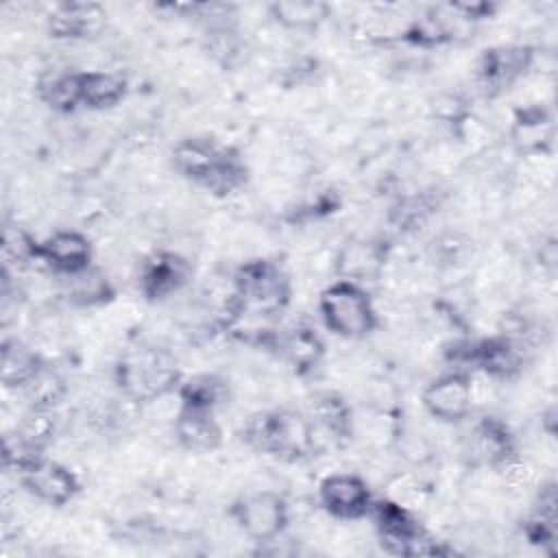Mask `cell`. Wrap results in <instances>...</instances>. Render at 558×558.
<instances>
[{
	"instance_id": "44dd1931",
	"label": "cell",
	"mask_w": 558,
	"mask_h": 558,
	"mask_svg": "<svg viewBox=\"0 0 558 558\" xmlns=\"http://www.w3.org/2000/svg\"><path fill=\"white\" fill-rule=\"evenodd\" d=\"M48 364L41 355L17 338H7L0 349V371L4 388L24 390Z\"/></svg>"
},
{
	"instance_id": "5bb4252c",
	"label": "cell",
	"mask_w": 558,
	"mask_h": 558,
	"mask_svg": "<svg viewBox=\"0 0 558 558\" xmlns=\"http://www.w3.org/2000/svg\"><path fill=\"white\" fill-rule=\"evenodd\" d=\"M192 264L174 251H155L140 264L137 288L148 301H163L181 292L192 279Z\"/></svg>"
},
{
	"instance_id": "e0dca14e",
	"label": "cell",
	"mask_w": 558,
	"mask_h": 558,
	"mask_svg": "<svg viewBox=\"0 0 558 558\" xmlns=\"http://www.w3.org/2000/svg\"><path fill=\"white\" fill-rule=\"evenodd\" d=\"M471 447L484 464H488L497 471H501L510 462L519 460L517 436L510 429V425L506 421H501L499 416H482L475 423Z\"/></svg>"
},
{
	"instance_id": "3957f363",
	"label": "cell",
	"mask_w": 558,
	"mask_h": 558,
	"mask_svg": "<svg viewBox=\"0 0 558 558\" xmlns=\"http://www.w3.org/2000/svg\"><path fill=\"white\" fill-rule=\"evenodd\" d=\"M290 299L292 281L272 259H248L233 272L229 307L235 318L270 320L286 312Z\"/></svg>"
},
{
	"instance_id": "4316f807",
	"label": "cell",
	"mask_w": 558,
	"mask_h": 558,
	"mask_svg": "<svg viewBox=\"0 0 558 558\" xmlns=\"http://www.w3.org/2000/svg\"><path fill=\"white\" fill-rule=\"evenodd\" d=\"M227 395H229L227 381L209 373H201L190 379H183L177 388L179 405L214 410V412L227 401Z\"/></svg>"
},
{
	"instance_id": "4dcf8cb0",
	"label": "cell",
	"mask_w": 558,
	"mask_h": 558,
	"mask_svg": "<svg viewBox=\"0 0 558 558\" xmlns=\"http://www.w3.org/2000/svg\"><path fill=\"white\" fill-rule=\"evenodd\" d=\"M24 392L28 395V399L33 401V408H54L63 392H65V386H63V379L52 373L48 366L24 388Z\"/></svg>"
},
{
	"instance_id": "9a60e30c",
	"label": "cell",
	"mask_w": 558,
	"mask_h": 558,
	"mask_svg": "<svg viewBox=\"0 0 558 558\" xmlns=\"http://www.w3.org/2000/svg\"><path fill=\"white\" fill-rule=\"evenodd\" d=\"M41 266L52 270L57 277H72L89 266L94 259V246L83 231L57 229L39 244Z\"/></svg>"
},
{
	"instance_id": "83f0119b",
	"label": "cell",
	"mask_w": 558,
	"mask_h": 558,
	"mask_svg": "<svg viewBox=\"0 0 558 558\" xmlns=\"http://www.w3.org/2000/svg\"><path fill=\"white\" fill-rule=\"evenodd\" d=\"M39 98L57 113H74L83 109L81 72H57L39 83Z\"/></svg>"
},
{
	"instance_id": "ffe728a7",
	"label": "cell",
	"mask_w": 558,
	"mask_h": 558,
	"mask_svg": "<svg viewBox=\"0 0 558 558\" xmlns=\"http://www.w3.org/2000/svg\"><path fill=\"white\" fill-rule=\"evenodd\" d=\"M554 118L541 105H527L514 111L510 140L521 155H541L549 150L554 142Z\"/></svg>"
},
{
	"instance_id": "30bf717a",
	"label": "cell",
	"mask_w": 558,
	"mask_h": 558,
	"mask_svg": "<svg viewBox=\"0 0 558 558\" xmlns=\"http://www.w3.org/2000/svg\"><path fill=\"white\" fill-rule=\"evenodd\" d=\"M534 48L527 44H501L482 50L475 61V81L486 96H497L514 85L534 63Z\"/></svg>"
},
{
	"instance_id": "6da1fadb",
	"label": "cell",
	"mask_w": 558,
	"mask_h": 558,
	"mask_svg": "<svg viewBox=\"0 0 558 558\" xmlns=\"http://www.w3.org/2000/svg\"><path fill=\"white\" fill-rule=\"evenodd\" d=\"M172 166L181 177L220 198L240 192L248 181L242 155L211 137L179 140L172 148Z\"/></svg>"
},
{
	"instance_id": "2e32d148",
	"label": "cell",
	"mask_w": 558,
	"mask_h": 558,
	"mask_svg": "<svg viewBox=\"0 0 558 558\" xmlns=\"http://www.w3.org/2000/svg\"><path fill=\"white\" fill-rule=\"evenodd\" d=\"M105 22H107L105 7L92 0L57 2L46 17L48 33L54 39H70V41L96 37L105 28Z\"/></svg>"
},
{
	"instance_id": "7c38bea8",
	"label": "cell",
	"mask_w": 558,
	"mask_h": 558,
	"mask_svg": "<svg viewBox=\"0 0 558 558\" xmlns=\"http://www.w3.org/2000/svg\"><path fill=\"white\" fill-rule=\"evenodd\" d=\"M388 242L377 235H355L349 238L333 257L336 279L353 281L366 286L377 281L388 262Z\"/></svg>"
},
{
	"instance_id": "cb8c5ba5",
	"label": "cell",
	"mask_w": 558,
	"mask_h": 558,
	"mask_svg": "<svg viewBox=\"0 0 558 558\" xmlns=\"http://www.w3.org/2000/svg\"><path fill=\"white\" fill-rule=\"evenodd\" d=\"M270 17L288 31H316L329 17V4L320 0H277L268 4Z\"/></svg>"
},
{
	"instance_id": "d4e9b609",
	"label": "cell",
	"mask_w": 558,
	"mask_h": 558,
	"mask_svg": "<svg viewBox=\"0 0 558 558\" xmlns=\"http://www.w3.org/2000/svg\"><path fill=\"white\" fill-rule=\"evenodd\" d=\"M556 484L547 482L538 488L534 508L523 525L530 543L541 547H554L556 543Z\"/></svg>"
},
{
	"instance_id": "f546056e",
	"label": "cell",
	"mask_w": 558,
	"mask_h": 558,
	"mask_svg": "<svg viewBox=\"0 0 558 558\" xmlns=\"http://www.w3.org/2000/svg\"><path fill=\"white\" fill-rule=\"evenodd\" d=\"M39 244H41V240H35L24 227L13 225V222L4 225V229H2L4 268L15 266L17 270H22V268L41 266Z\"/></svg>"
},
{
	"instance_id": "7402d4cb",
	"label": "cell",
	"mask_w": 558,
	"mask_h": 558,
	"mask_svg": "<svg viewBox=\"0 0 558 558\" xmlns=\"http://www.w3.org/2000/svg\"><path fill=\"white\" fill-rule=\"evenodd\" d=\"M307 416L316 429H323L333 440H347L355 432V416L349 401L338 392H318L310 401Z\"/></svg>"
},
{
	"instance_id": "7a4b0ae2",
	"label": "cell",
	"mask_w": 558,
	"mask_h": 558,
	"mask_svg": "<svg viewBox=\"0 0 558 558\" xmlns=\"http://www.w3.org/2000/svg\"><path fill=\"white\" fill-rule=\"evenodd\" d=\"M118 390L135 403H150L177 392L181 371L177 357L153 342H137L122 351L113 366Z\"/></svg>"
},
{
	"instance_id": "f1b7e54d",
	"label": "cell",
	"mask_w": 558,
	"mask_h": 558,
	"mask_svg": "<svg viewBox=\"0 0 558 558\" xmlns=\"http://www.w3.org/2000/svg\"><path fill=\"white\" fill-rule=\"evenodd\" d=\"M447 17L449 15H442L438 9H432V11L414 17L399 35L410 46H418V48L442 46L456 37Z\"/></svg>"
},
{
	"instance_id": "8fae6325",
	"label": "cell",
	"mask_w": 558,
	"mask_h": 558,
	"mask_svg": "<svg viewBox=\"0 0 558 558\" xmlns=\"http://www.w3.org/2000/svg\"><path fill=\"white\" fill-rule=\"evenodd\" d=\"M421 403L425 412L440 423L453 425L464 421L473 405L471 375L466 371L453 368L434 377L425 386L421 395Z\"/></svg>"
},
{
	"instance_id": "484cf974",
	"label": "cell",
	"mask_w": 558,
	"mask_h": 558,
	"mask_svg": "<svg viewBox=\"0 0 558 558\" xmlns=\"http://www.w3.org/2000/svg\"><path fill=\"white\" fill-rule=\"evenodd\" d=\"M65 279V299L76 307H96L113 299V286L107 275L94 266Z\"/></svg>"
},
{
	"instance_id": "603a6c76",
	"label": "cell",
	"mask_w": 558,
	"mask_h": 558,
	"mask_svg": "<svg viewBox=\"0 0 558 558\" xmlns=\"http://www.w3.org/2000/svg\"><path fill=\"white\" fill-rule=\"evenodd\" d=\"M129 94V81L118 72L107 70H83L81 72V96L83 109L105 111L120 105Z\"/></svg>"
},
{
	"instance_id": "277c9868",
	"label": "cell",
	"mask_w": 558,
	"mask_h": 558,
	"mask_svg": "<svg viewBox=\"0 0 558 558\" xmlns=\"http://www.w3.org/2000/svg\"><path fill=\"white\" fill-rule=\"evenodd\" d=\"M246 445L264 456L299 462L316 451V427L307 412L275 408L253 414L242 429Z\"/></svg>"
},
{
	"instance_id": "5b68a950",
	"label": "cell",
	"mask_w": 558,
	"mask_h": 558,
	"mask_svg": "<svg viewBox=\"0 0 558 558\" xmlns=\"http://www.w3.org/2000/svg\"><path fill=\"white\" fill-rule=\"evenodd\" d=\"M323 325L338 338L362 340L379 325L375 303L366 286L333 279L318 296Z\"/></svg>"
},
{
	"instance_id": "ba28073f",
	"label": "cell",
	"mask_w": 558,
	"mask_h": 558,
	"mask_svg": "<svg viewBox=\"0 0 558 558\" xmlns=\"http://www.w3.org/2000/svg\"><path fill=\"white\" fill-rule=\"evenodd\" d=\"M231 517L253 543H275L288 527L290 506L275 490H251L231 504Z\"/></svg>"
},
{
	"instance_id": "d6986e66",
	"label": "cell",
	"mask_w": 558,
	"mask_h": 558,
	"mask_svg": "<svg viewBox=\"0 0 558 558\" xmlns=\"http://www.w3.org/2000/svg\"><path fill=\"white\" fill-rule=\"evenodd\" d=\"M177 442L194 453H207L222 445V427L214 410L179 405L174 418Z\"/></svg>"
},
{
	"instance_id": "ac0fdd59",
	"label": "cell",
	"mask_w": 558,
	"mask_h": 558,
	"mask_svg": "<svg viewBox=\"0 0 558 558\" xmlns=\"http://www.w3.org/2000/svg\"><path fill=\"white\" fill-rule=\"evenodd\" d=\"M266 344L277 349V353L296 373H310L312 368H316L325 353V344L318 331L307 323H294L286 327L277 336H270Z\"/></svg>"
},
{
	"instance_id": "8992f818",
	"label": "cell",
	"mask_w": 558,
	"mask_h": 558,
	"mask_svg": "<svg viewBox=\"0 0 558 558\" xmlns=\"http://www.w3.org/2000/svg\"><path fill=\"white\" fill-rule=\"evenodd\" d=\"M368 517L375 523L381 547L392 556H432L440 551L410 506L392 497L375 499Z\"/></svg>"
},
{
	"instance_id": "4fadbf2b",
	"label": "cell",
	"mask_w": 558,
	"mask_h": 558,
	"mask_svg": "<svg viewBox=\"0 0 558 558\" xmlns=\"http://www.w3.org/2000/svg\"><path fill=\"white\" fill-rule=\"evenodd\" d=\"M318 501L333 519L360 521L368 517L375 497L357 473H331L318 484Z\"/></svg>"
},
{
	"instance_id": "9c48e42d",
	"label": "cell",
	"mask_w": 558,
	"mask_h": 558,
	"mask_svg": "<svg viewBox=\"0 0 558 558\" xmlns=\"http://www.w3.org/2000/svg\"><path fill=\"white\" fill-rule=\"evenodd\" d=\"M15 473L31 497L52 508L70 504L81 490L76 473L70 466L46 458V453L31 458Z\"/></svg>"
},
{
	"instance_id": "52a82bcc",
	"label": "cell",
	"mask_w": 558,
	"mask_h": 558,
	"mask_svg": "<svg viewBox=\"0 0 558 558\" xmlns=\"http://www.w3.org/2000/svg\"><path fill=\"white\" fill-rule=\"evenodd\" d=\"M453 362L506 381L523 371L527 362V344L525 340L499 331L497 336L464 342L462 349H453Z\"/></svg>"
}]
</instances>
